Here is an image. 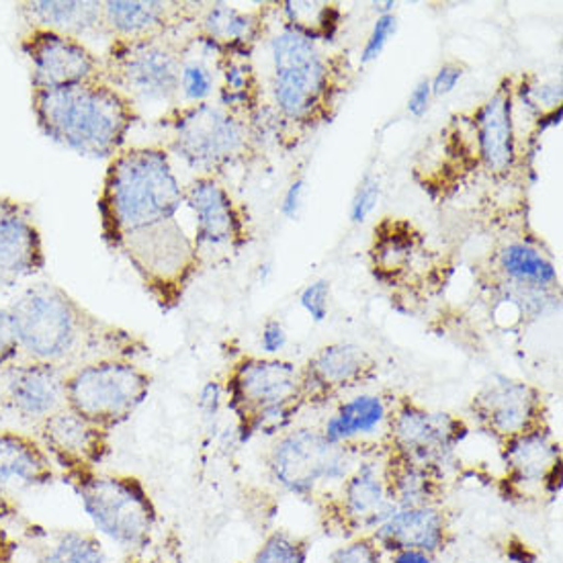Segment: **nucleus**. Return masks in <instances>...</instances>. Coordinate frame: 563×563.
Here are the masks:
<instances>
[{"instance_id": "obj_16", "label": "nucleus", "mask_w": 563, "mask_h": 563, "mask_svg": "<svg viewBox=\"0 0 563 563\" xmlns=\"http://www.w3.org/2000/svg\"><path fill=\"white\" fill-rule=\"evenodd\" d=\"M206 2L175 0H107L103 2V31L109 40L170 37L197 25Z\"/></svg>"}, {"instance_id": "obj_12", "label": "nucleus", "mask_w": 563, "mask_h": 563, "mask_svg": "<svg viewBox=\"0 0 563 563\" xmlns=\"http://www.w3.org/2000/svg\"><path fill=\"white\" fill-rule=\"evenodd\" d=\"M185 208L194 213L195 246L203 263L211 253H240L249 240V216L220 178L195 177L185 187Z\"/></svg>"}, {"instance_id": "obj_46", "label": "nucleus", "mask_w": 563, "mask_h": 563, "mask_svg": "<svg viewBox=\"0 0 563 563\" xmlns=\"http://www.w3.org/2000/svg\"><path fill=\"white\" fill-rule=\"evenodd\" d=\"M387 555H389L387 563H434L432 555L424 551H415V549H401V551H394Z\"/></svg>"}, {"instance_id": "obj_8", "label": "nucleus", "mask_w": 563, "mask_h": 563, "mask_svg": "<svg viewBox=\"0 0 563 563\" xmlns=\"http://www.w3.org/2000/svg\"><path fill=\"white\" fill-rule=\"evenodd\" d=\"M189 37L111 40L103 56V80L137 104L180 103V70Z\"/></svg>"}, {"instance_id": "obj_39", "label": "nucleus", "mask_w": 563, "mask_h": 563, "mask_svg": "<svg viewBox=\"0 0 563 563\" xmlns=\"http://www.w3.org/2000/svg\"><path fill=\"white\" fill-rule=\"evenodd\" d=\"M21 358V344L11 308H0V371H7Z\"/></svg>"}, {"instance_id": "obj_36", "label": "nucleus", "mask_w": 563, "mask_h": 563, "mask_svg": "<svg viewBox=\"0 0 563 563\" xmlns=\"http://www.w3.org/2000/svg\"><path fill=\"white\" fill-rule=\"evenodd\" d=\"M384 551L371 534H361L346 541L330 558V563H384Z\"/></svg>"}, {"instance_id": "obj_17", "label": "nucleus", "mask_w": 563, "mask_h": 563, "mask_svg": "<svg viewBox=\"0 0 563 563\" xmlns=\"http://www.w3.org/2000/svg\"><path fill=\"white\" fill-rule=\"evenodd\" d=\"M377 375V361L358 344L332 342L318 349L301 367L303 401L327 404L342 394L365 386Z\"/></svg>"}, {"instance_id": "obj_29", "label": "nucleus", "mask_w": 563, "mask_h": 563, "mask_svg": "<svg viewBox=\"0 0 563 563\" xmlns=\"http://www.w3.org/2000/svg\"><path fill=\"white\" fill-rule=\"evenodd\" d=\"M389 408L391 400L379 394H358L342 400L320 432L330 445H353L361 437L386 430Z\"/></svg>"}, {"instance_id": "obj_52", "label": "nucleus", "mask_w": 563, "mask_h": 563, "mask_svg": "<svg viewBox=\"0 0 563 563\" xmlns=\"http://www.w3.org/2000/svg\"><path fill=\"white\" fill-rule=\"evenodd\" d=\"M0 563H13V560H4V562H0Z\"/></svg>"}, {"instance_id": "obj_1", "label": "nucleus", "mask_w": 563, "mask_h": 563, "mask_svg": "<svg viewBox=\"0 0 563 563\" xmlns=\"http://www.w3.org/2000/svg\"><path fill=\"white\" fill-rule=\"evenodd\" d=\"M183 208L185 187L163 146L123 148L107 164L97 199L101 236L164 311L177 308L203 267L194 236L178 220Z\"/></svg>"}, {"instance_id": "obj_51", "label": "nucleus", "mask_w": 563, "mask_h": 563, "mask_svg": "<svg viewBox=\"0 0 563 563\" xmlns=\"http://www.w3.org/2000/svg\"><path fill=\"white\" fill-rule=\"evenodd\" d=\"M2 498H7V496H4V494H0V503H2Z\"/></svg>"}, {"instance_id": "obj_14", "label": "nucleus", "mask_w": 563, "mask_h": 563, "mask_svg": "<svg viewBox=\"0 0 563 563\" xmlns=\"http://www.w3.org/2000/svg\"><path fill=\"white\" fill-rule=\"evenodd\" d=\"M470 412L479 429L498 439L500 445L520 434L548 429L543 394L527 382L505 375H496L475 394Z\"/></svg>"}, {"instance_id": "obj_27", "label": "nucleus", "mask_w": 563, "mask_h": 563, "mask_svg": "<svg viewBox=\"0 0 563 563\" xmlns=\"http://www.w3.org/2000/svg\"><path fill=\"white\" fill-rule=\"evenodd\" d=\"M30 30L56 31L82 42L85 35L103 33V2L97 0H27L16 4Z\"/></svg>"}, {"instance_id": "obj_41", "label": "nucleus", "mask_w": 563, "mask_h": 563, "mask_svg": "<svg viewBox=\"0 0 563 563\" xmlns=\"http://www.w3.org/2000/svg\"><path fill=\"white\" fill-rule=\"evenodd\" d=\"M465 64L463 62H445L437 75L432 76L430 80V90H432V97H446L449 92H453L455 87L460 85L461 78L465 76Z\"/></svg>"}, {"instance_id": "obj_2", "label": "nucleus", "mask_w": 563, "mask_h": 563, "mask_svg": "<svg viewBox=\"0 0 563 563\" xmlns=\"http://www.w3.org/2000/svg\"><path fill=\"white\" fill-rule=\"evenodd\" d=\"M15 318L21 358L70 371L101 358L146 355L148 346L109 324L54 283L27 287L9 306Z\"/></svg>"}, {"instance_id": "obj_37", "label": "nucleus", "mask_w": 563, "mask_h": 563, "mask_svg": "<svg viewBox=\"0 0 563 563\" xmlns=\"http://www.w3.org/2000/svg\"><path fill=\"white\" fill-rule=\"evenodd\" d=\"M398 31V16L396 13L391 15H382L375 19L373 30H371L369 37L365 42V47L361 52V64H371L373 59L379 58L382 52L386 49L389 37Z\"/></svg>"}, {"instance_id": "obj_24", "label": "nucleus", "mask_w": 563, "mask_h": 563, "mask_svg": "<svg viewBox=\"0 0 563 563\" xmlns=\"http://www.w3.org/2000/svg\"><path fill=\"white\" fill-rule=\"evenodd\" d=\"M371 537L384 553L415 549L432 558L445 551L453 539L451 522L441 505L398 508Z\"/></svg>"}, {"instance_id": "obj_13", "label": "nucleus", "mask_w": 563, "mask_h": 563, "mask_svg": "<svg viewBox=\"0 0 563 563\" xmlns=\"http://www.w3.org/2000/svg\"><path fill=\"white\" fill-rule=\"evenodd\" d=\"M21 52L30 62L31 90L68 89L90 80H103V58L70 35L30 30L21 40Z\"/></svg>"}, {"instance_id": "obj_19", "label": "nucleus", "mask_w": 563, "mask_h": 563, "mask_svg": "<svg viewBox=\"0 0 563 563\" xmlns=\"http://www.w3.org/2000/svg\"><path fill=\"white\" fill-rule=\"evenodd\" d=\"M477 161L489 177L505 178L517 164L515 78H505L472 115Z\"/></svg>"}, {"instance_id": "obj_21", "label": "nucleus", "mask_w": 563, "mask_h": 563, "mask_svg": "<svg viewBox=\"0 0 563 563\" xmlns=\"http://www.w3.org/2000/svg\"><path fill=\"white\" fill-rule=\"evenodd\" d=\"M66 373L49 363L19 358L15 365L2 371L7 410L33 429L40 427L66 408Z\"/></svg>"}, {"instance_id": "obj_26", "label": "nucleus", "mask_w": 563, "mask_h": 563, "mask_svg": "<svg viewBox=\"0 0 563 563\" xmlns=\"http://www.w3.org/2000/svg\"><path fill=\"white\" fill-rule=\"evenodd\" d=\"M424 253V236L408 220L384 218L373 230L371 268L375 279L398 285L410 275L420 254Z\"/></svg>"}, {"instance_id": "obj_23", "label": "nucleus", "mask_w": 563, "mask_h": 563, "mask_svg": "<svg viewBox=\"0 0 563 563\" xmlns=\"http://www.w3.org/2000/svg\"><path fill=\"white\" fill-rule=\"evenodd\" d=\"M267 9L240 11L225 2L206 4L195 25L194 42L209 54L253 56L254 45L267 31Z\"/></svg>"}, {"instance_id": "obj_47", "label": "nucleus", "mask_w": 563, "mask_h": 563, "mask_svg": "<svg viewBox=\"0 0 563 563\" xmlns=\"http://www.w3.org/2000/svg\"><path fill=\"white\" fill-rule=\"evenodd\" d=\"M394 7H396V2H379V4L375 2V13H379L377 16L391 15Z\"/></svg>"}, {"instance_id": "obj_50", "label": "nucleus", "mask_w": 563, "mask_h": 563, "mask_svg": "<svg viewBox=\"0 0 563 563\" xmlns=\"http://www.w3.org/2000/svg\"><path fill=\"white\" fill-rule=\"evenodd\" d=\"M7 410V401H4V377H2V371H0V412Z\"/></svg>"}, {"instance_id": "obj_20", "label": "nucleus", "mask_w": 563, "mask_h": 563, "mask_svg": "<svg viewBox=\"0 0 563 563\" xmlns=\"http://www.w3.org/2000/svg\"><path fill=\"white\" fill-rule=\"evenodd\" d=\"M44 268V238L35 209L15 197H0V287L35 277Z\"/></svg>"}, {"instance_id": "obj_35", "label": "nucleus", "mask_w": 563, "mask_h": 563, "mask_svg": "<svg viewBox=\"0 0 563 563\" xmlns=\"http://www.w3.org/2000/svg\"><path fill=\"white\" fill-rule=\"evenodd\" d=\"M308 558L310 545L306 539L287 531H275L263 541L251 563H308Z\"/></svg>"}, {"instance_id": "obj_45", "label": "nucleus", "mask_w": 563, "mask_h": 563, "mask_svg": "<svg viewBox=\"0 0 563 563\" xmlns=\"http://www.w3.org/2000/svg\"><path fill=\"white\" fill-rule=\"evenodd\" d=\"M306 194V178H296L283 195L282 213L287 220H296Z\"/></svg>"}, {"instance_id": "obj_11", "label": "nucleus", "mask_w": 563, "mask_h": 563, "mask_svg": "<svg viewBox=\"0 0 563 563\" xmlns=\"http://www.w3.org/2000/svg\"><path fill=\"white\" fill-rule=\"evenodd\" d=\"M467 432L465 420L457 416L432 412L412 398H391L382 446L404 460L445 472Z\"/></svg>"}, {"instance_id": "obj_28", "label": "nucleus", "mask_w": 563, "mask_h": 563, "mask_svg": "<svg viewBox=\"0 0 563 563\" xmlns=\"http://www.w3.org/2000/svg\"><path fill=\"white\" fill-rule=\"evenodd\" d=\"M384 470H386L387 488L396 508L441 505V498L445 494L443 488L445 472L416 463V461L404 460L386 449H384Z\"/></svg>"}, {"instance_id": "obj_32", "label": "nucleus", "mask_w": 563, "mask_h": 563, "mask_svg": "<svg viewBox=\"0 0 563 563\" xmlns=\"http://www.w3.org/2000/svg\"><path fill=\"white\" fill-rule=\"evenodd\" d=\"M33 563H107V558L97 534L66 529L37 548Z\"/></svg>"}, {"instance_id": "obj_22", "label": "nucleus", "mask_w": 563, "mask_h": 563, "mask_svg": "<svg viewBox=\"0 0 563 563\" xmlns=\"http://www.w3.org/2000/svg\"><path fill=\"white\" fill-rule=\"evenodd\" d=\"M503 461L510 488L517 492L539 488L551 498L562 492V449L549 427L503 443Z\"/></svg>"}, {"instance_id": "obj_18", "label": "nucleus", "mask_w": 563, "mask_h": 563, "mask_svg": "<svg viewBox=\"0 0 563 563\" xmlns=\"http://www.w3.org/2000/svg\"><path fill=\"white\" fill-rule=\"evenodd\" d=\"M33 430L49 460L66 472L68 479L95 472L109 455V432L97 429L68 406Z\"/></svg>"}, {"instance_id": "obj_25", "label": "nucleus", "mask_w": 563, "mask_h": 563, "mask_svg": "<svg viewBox=\"0 0 563 563\" xmlns=\"http://www.w3.org/2000/svg\"><path fill=\"white\" fill-rule=\"evenodd\" d=\"M56 477V465L35 434L0 430V494L42 488Z\"/></svg>"}, {"instance_id": "obj_6", "label": "nucleus", "mask_w": 563, "mask_h": 563, "mask_svg": "<svg viewBox=\"0 0 563 563\" xmlns=\"http://www.w3.org/2000/svg\"><path fill=\"white\" fill-rule=\"evenodd\" d=\"M158 125L166 137L161 146L197 177L220 178L254 154L253 123L232 115L220 103L178 104L164 113Z\"/></svg>"}, {"instance_id": "obj_31", "label": "nucleus", "mask_w": 563, "mask_h": 563, "mask_svg": "<svg viewBox=\"0 0 563 563\" xmlns=\"http://www.w3.org/2000/svg\"><path fill=\"white\" fill-rule=\"evenodd\" d=\"M492 265L500 283L529 289H560L555 265L527 242H508L500 246L494 254Z\"/></svg>"}, {"instance_id": "obj_34", "label": "nucleus", "mask_w": 563, "mask_h": 563, "mask_svg": "<svg viewBox=\"0 0 563 563\" xmlns=\"http://www.w3.org/2000/svg\"><path fill=\"white\" fill-rule=\"evenodd\" d=\"M191 44V37H189ZM216 89V73L213 68L203 62V58L191 56L189 47L183 59L180 70V97L185 104L206 103Z\"/></svg>"}, {"instance_id": "obj_15", "label": "nucleus", "mask_w": 563, "mask_h": 563, "mask_svg": "<svg viewBox=\"0 0 563 563\" xmlns=\"http://www.w3.org/2000/svg\"><path fill=\"white\" fill-rule=\"evenodd\" d=\"M379 449L361 453L339 496L330 503V517L351 539L373 533L398 510L387 488L384 446Z\"/></svg>"}, {"instance_id": "obj_38", "label": "nucleus", "mask_w": 563, "mask_h": 563, "mask_svg": "<svg viewBox=\"0 0 563 563\" xmlns=\"http://www.w3.org/2000/svg\"><path fill=\"white\" fill-rule=\"evenodd\" d=\"M379 194H382L379 178L373 177L371 173H367L365 177L361 178V183L356 187L355 197L351 201V222H365L371 213H373L375 206H377Z\"/></svg>"}, {"instance_id": "obj_3", "label": "nucleus", "mask_w": 563, "mask_h": 563, "mask_svg": "<svg viewBox=\"0 0 563 563\" xmlns=\"http://www.w3.org/2000/svg\"><path fill=\"white\" fill-rule=\"evenodd\" d=\"M31 109L45 137L95 161H111L128 148V137L140 121L134 101L104 80L33 89Z\"/></svg>"}, {"instance_id": "obj_30", "label": "nucleus", "mask_w": 563, "mask_h": 563, "mask_svg": "<svg viewBox=\"0 0 563 563\" xmlns=\"http://www.w3.org/2000/svg\"><path fill=\"white\" fill-rule=\"evenodd\" d=\"M216 70L220 75V104L232 115L253 123L261 113V82L254 70L251 56L218 54Z\"/></svg>"}, {"instance_id": "obj_9", "label": "nucleus", "mask_w": 563, "mask_h": 563, "mask_svg": "<svg viewBox=\"0 0 563 563\" xmlns=\"http://www.w3.org/2000/svg\"><path fill=\"white\" fill-rule=\"evenodd\" d=\"M152 375L132 358H101L66 373V406L111 434L148 400Z\"/></svg>"}, {"instance_id": "obj_48", "label": "nucleus", "mask_w": 563, "mask_h": 563, "mask_svg": "<svg viewBox=\"0 0 563 563\" xmlns=\"http://www.w3.org/2000/svg\"><path fill=\"white\" fill-rule=\"evenodd\" d=\"M4 560H11V548L7 545L4 537L0 534V562H4Z\"/></svg>"}, {"instance_id": "obj_42", "label": "nucleus", "mask_w": 563, "mask_h": 563, "mask_svg": "<svg viewBox=\"0 0 563 563\" xmlns=\"http://www.w3.org/2000/svg\"><path fill=\"white\" fill-rule=\"evenodd\" d=\"M225 398V389L223 384H220L218 379H211L206 386L199 389V398H197V406H199V412L203 415V418H216L220 415V408H222V401Z\"/></svg>"}, {"instance_id": "obj_10", "label": "nucleus", "mask_w": 563, "mask_h": 563, "mask_svg": "<svg viewBox=\"0 0 563 563\" xmlns=\"http://www.w3.org/2000/svg\"><path fill=\"white\" fill-rule=\"evenodd\" d=\"M356 446L330 445L320 430H289L271 449L268 472L283 492L310 498L328 486H341L363 453Z\"/></svg>"}, {"instance_id": "obj_4", "label": "nucleus", "mask_w": 563, "mask_h": 563, "mask_svg": "<svg viewBox=\"0 0 563 563\" xmlns=\"http://www.w3.org/2000/svg\"><path fill=\"white\" fill-rule=\"evenodd\" d=\"M271 59L273 104L283 128L303 134L334 118L351 75L346 54H327L283 25L271 40Z\"/></svg>"}, {"instance_id": "obj_33", "label": "nucleus", "mask_w": 563, "mask_h": 563, "mask_svg": "<svg viewBox=\"0 0 563 563\" xmlns=\"http://www.w3.org/2000/svg\"><path fill=\"white\" fill-rule=\"evenodd\" d=\"M287 27L299 31L311 42H332L341 27V9L328 2H282Z\"/></svg>"}, {"instance_id": "obj_7", "label": "nucleus", "mask_w": 563, "mask_h": 563, "mask_svg": "<svg viewBox=\"0 0 563 563\" xmlns=\"http://www.w3.org/2000/svg\"><path fill=\"white\" fill-rule=\"evenodd\" d=\"M80 506L97 534L123 551H144L158 527L148 489L132 475L89 474L70 477Z\"/></svg>"}, {"instance_id": "obj_43", "label": "nucleus", "mask_w": 563, "mask_h": 563, "mask_svg": "<svg viewBox=\"0 0 563 563\" xmlns=\"http://www.w3.org/2000/svg\"><path fill=\"white\" fill-rule=\"evenodd\" d=\"M287 344V332L279 320H267L261 334V349L268 356L279 355Z\"/></svg>"}, {"instance_id": "obj_5", "label": "nucleus", "mask_w": 563, "mask_h": 563, "mask_svg": "<svg viewBox=\"0 0 563 563\" xmlns=\"http://www.w3.org/2000/svg\"><path fill=\"white\" fill-rule=\"evenodd\" d=\"M230 410L236 415L238 439L287 432L306 406L301 367L275 356H242L223 384Z\"/></svg>"}, {"instance_id": "obj_44", "label": "nucleus", "mask_w": 563, "mask_h": 563, "mask_svg": "<svg viewBox=\"0 0 563 563\" xmlns=\"http://www.w3.org/2000/svg\"><path fill=\"white\" fill-rule=\"evenodd\" d=\"M430 101H432L430 78H420L408 97V113L416 119L424 118L429 111Z\"/></svg>"}, {"instance_id": "obj_40", "label": "nucleus", "mask_w": 563, "mask_h": 563, "mask_svg": "<svg viewBox=\"0 0 563 563\" xmlns=\"http://www.w3.org/2000/svg\"><path fill=\"white\" fill-rule=\"evenodd\" d=\"M299 303L303 310L308 311V316L316 324L324 322L330 313V283L327 279L310 283L301 291Z\"/></svg>"}, {"instance_id": "obj_49", "label": "nucleus", "mask_w": 563, "mask_h": 563, "mask_svg": "<svg viewBox=\"0 0 563 563\" xmlns=\"http://www.w3.org/2000/svg\"><path fill=\"white\" fill-rule=\"evenodd\" d=\"M271 271H273V268H271V263H263V265L258 267V279L263 283H267Z\"/></svg>"}]
</instances>
